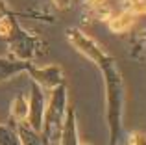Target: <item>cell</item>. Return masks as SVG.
<instances>
[{"label":"cell","mask_w":146,"mask_h":145,"mask_svg":"<svg viewBox=\"0 0 146 145\" xmlns=\"http://www.w3.org/2000/svg\"><path fill=\"white\" fill-rule=\"evenodd\" d=\"M106 82V102H107V125H109V145H117L122 130V112H124V84L115 60H107L102 67Z\"/></svg>","instance_id":"obj_1"},{"label":"cell","mask_w":146,"mask_h":145,"mask_svg":"<svg viewBox=\"0 0 146 145\" xmlns=\"http://www.w3.org/2000/svg\"><path fill=\"white\" fill-rule=\"evenodd\" d=\"M67 102H68V95H67V87L63 84L50 91V99L46 101V108H44V115H43V128H41L43 145H59L65 117H67V110H68Z\"/></svg>","instance_id":"obj_2"},{"label":"cell","mask_w":146,"mask_h":145,"mask_svg":"<svg viewBox=\"0 0 146 145\" xmlns=\"http://www.w3.org/2000/svg\"><path fill=\"white\" fill-rule=\"evenodd\" d=\"M67 39L72 43V47H74L76 50L82 52L85 58H89L96 67H102L107 60H111V56L100 47L96 41H94L91 36H87L85 32H82L80 28L67 30Z\"/></svg>","instance_id":"obj_3"},{"label":"cell","mask_w":146,"mask_h":145,"mask_svg":"<svg viewBox=\"0 0 146 145\" xmlns=\"http://www.w3.org/2000/svg\"><path fill=\"white\" fill-rule=\"evenodd\" d=\"M19 32H15V24H13V34H11L7 39L9 41V48L13 52V58L22 60V62H28V60H33L41 54V39L32 34L28 30L26 32L24 28L17 26Z\"/></svg>","instance_id":"obj_4"},{"label":"cell","mask_w":146,"mask_h":145,"mask_svg":"<svg viewBox=\"0 0 146 145\" xmlns=\"http://www.w3.org/2000/svg\"><path fill=\"white\" fill-rule=\"evenodd\" d=\"M26 72L30 75L33 84L41 87L43 91H52L56 89L57 86L65 82V76H63V69L59 65H44V67H35L32 63H28L26 67Z\"/></svg>","instance_id":"obj_5"},{"label":"cell","mask_w":146,"mask_h":145,"mask_svg":"<svg viewBox=\"0 0 146 145\" xmlns=\"http://www.w3.org/2000/svg\"><path fill=\"white\" fill-rule=\"evenodd\" d=\"M44 108H46V99L44 93L37 84L32 86V93H30V113H28V125L37 130L41 134L43 128V115H44Z\"/></svg>","instance_id":"obj_6"},{"label":"cell","mask_w":146,"mask_h":145,"mask_svg":"<svg viewBox=\"0 0 146 145\" xmlns=\"http://www.w3.org/2000/svg\"><path fill=\"white\" fill-rule=\"evenodd\" d=\"M59 145H80L78 123H76V112L72 108L67 110V117H65V125H63V132H61Z\"/></svg>","instance_id":"obj_7"},{"label":"cell","mask_w":146,"mask_h":145,"mask_svg":"<svg viewBox=\"0 0 146 145\" xmlns=\"http://www.w3.org/2000/svg\"><path fill=\"white\" fill-rule=\"evenodd\" d=\"M135 17L137 15H133L131 11L122 9L120 13H117V15L113 13V17L107 21V26H109V30L113 34H126L133 24H135Z\"/></svg>","instance_id":"obj_8"},{"label":"cell","mask_w":146,"mask_h":145,"mask_svg":"<svg viewBox=\"0 0 146 145\" xmlns=\"http://www.w3.org/2000/svg\"><path fill=\"white\" fill-rule=\"evenodd\" d=\"M26 67H28V62H22L17 58H0V82L19 76L21 72L26 71Z\"/></svg>","instance_id":"obj_9"},{"label":"cell","mask_w":146,"mask_h":145,"mask_svg":"<svg viewBox=\"0 0 146 145\" xmlns=\"http://www.w3.org/2000/svg\"><path fill=\"white\" fill-rule=\"evenodd\" d=\"M28 113H30V99L24 93H19L11 102V117L17 123H28Z\"/></svg>","instance_id":"obj_10"},{"label":"cell","mask_w":146,"mask_h":145,"mask_svg":"<svg viewBox=\"0 0 146 145\" xmlns=\"http://www.w3.org/2000/svg\"><path fill=\"white\" fill-rule=\"evenodd\" d=\"M17 138L21 145H43V138L28 123H17Z\"/></svg>","instance_id":"obj_11"},{"label":"cell","mask_w":146,"mask_h":145,"mask_svg":"<svg viewBox=\"0 0 146 145\" xmlns=\"http://www.w3.org/2000/svg\"><path fill=\"white\" fill-rule=\"evenodd\" d=\"M0 145H21L17 138V132H13L6 125H0Z\"/></svg>","instance_id":"obj_12"},{"label":"cell","mask_w":146,"mask_h":145,"mask_svg":"<svg viewBox=\"0 0 146 145\" xmlns=\"http://www.w3.org/2000/svg\"><path fill=\"white\" fill-rule=\"evenodd\" d=\"M124 9L131 11L133 15H146V0H129L124 4Z\"/></svg>","instance_id":"obj_13"},{"label":"cell","mask_w":146,"mask_h":145,"mask_svg":"<svg viewBox=\"0 0 146 145\" xmlns=\"http://www.w3.org/2000/svg\"><path fill=\"white\" fill-rule=\"evenodd\" d=\"M13 24L15 22L11 21V17H7V15H4L2 19H0V37H9L11 34H13Z\"/></svg>","instance_id":"obj_14"},{"label":"cell","mask_w":146,"mask_h":145,"mask_svg":"<svg viewBox=\"0 0 146 145\" xmlns=\"http://www.w3.org/2000/svg\"><path fill=\"white\" fill-rule=\"evenodd\" d=\"M107 2H109V0H85L87 7H91V11H93V9H98V7H102V6H106Z\"/></svg>","instance_id":"obj_15"},{"label":"cell","mask_w":146,"mask_h":145,"mask_svg":"<svg viewBox=\"0 0 146 145\" xmlns=\"http://www.w3.org/2000/svg\"><path fill=\"white\" fill-rule=\"evenodd\" d=\"M141 142H143V136L139 132H131L128 136V145H141Z\"/></svg>","instance_id":"obj_16"},{"label":"cell","mask_w":146,"mask_h":145,"mask_svg":"<svg viewBox=\"0 0 146 145\" xmlns=\"http://www.w3.org/2000/svg\"><path fill=\"white\" fill-rule=\"evenodd\" d=\"M54 6L57 7V9H67V7H70L72 0H52Z\"/></svg>","instance_id":"obj_17"},{"label":"cell","mask_w":146,"mask_h":145,"mask_svg":"<svg viewBox=\"0 0 146 145\" xmlns=\"http://www.w3.org/2000/svg\"><path fill=\"white\" fill-rule=\"evenodd\" d=\"M6 13H7V4H6V0H0V19Z\"/></svg>","instance_id":"obj_18"},{"label":"cell","mask_w":146,"mask_h":145,"mask_svg":"<svg viewBox=\"0 0 146 145\" xmlns=\"http://www.w3.org/2000/svg\"><path fill=\"white\" fill-rule=\"evenodd\" d=\"M80 145H91V143H83V142H80Z\"/></svg>","instance_id":"obj_19"}]
</instances>
